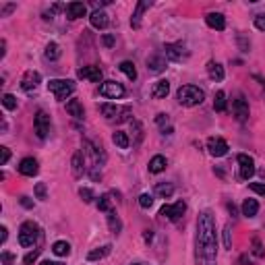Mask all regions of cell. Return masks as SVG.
I'll return each instance as SVG.
<instances>
[{
	"label": "cell",
	"instance_id": "obj_39",
	"mask_svg": "<svg viewBox=\"0 0 265 265\" xmlns=\"http://www.w3.org/2000/svg\"><path fill=\"white\" fill-rule=\"evenodd\" d=\"M33 193H35V197H38L40 201H46V199H48V193H46V182H38V184H35Z\"/></svg>",
	"mask_w": 265,
	"mask_h": 265
},
{
	"label": "cell",
	"instance_id": "obj_25",
	"mask_svg": "<svg viewBox=\"0 0 265 265\" xmlns=\"http://www.w3.org/2000/svg\"><path fill=\"white\" fill-rule=\"evenodd\" d=\"M110 251H112V244H104V246H100V249H93V251L87 253V261H100L104 257H108Z\"/></svg>",
	"mask_w": 265,
	"mask_h": 265
},
{
	"label": "cell",
	"instance_id": "obj_35",
	"mask_svg": "<svg viewBox=\"0 0 265 265\" xmlns=\"http://www.w3.org/2000/svg\"><path fill=\"white\" fill-rule=\"evenodd\" d=\"M251 253H253V257H257V259H263V257H265V249H263V244H261L259 238H253Z\"/></svg>",
	"mask_w": 265,
	"mask_h": 265
},
{
	"label": "cell",
	"instance_id": "obj_32",
	"mask_svg": "<svg viewBox=\"0 0 265 265\" xmlns=\"http://www.w3.org/2000/svg\"><path fill=\"white\" fill-rule=\"evenodd\" d=\"M52 251H54V255H58V257H68L70 255V244L66 241H56L54 244H52Z\"/></svg>",
	"mask_w": 265,
	"mask_h": 265
},
{
	"label": "cell",
	"instance_id": "obj_48",
	"mask_svg": "<svg viewBox=\"0 0 265 265\" xmlns=\"http://www.w3.org/2000/svg\"><path fill=\"white\" fill-rule=\"evenodd\" d=\"M15 8H17V4H13V2H11V4H4L2 11H0V17H8V15L15 11Z\"/></svg>",
	"mask_w": 265,
	"mask_h": 265
},
{
	"label": "cell",
	"instance_id": "obj_47",
	"mask_svg": "<svg viewBox=\"0 0 265 265\" xmlns=\"http://www.w3.org/2000/svg\"><path fill=\"white\" fill-rule=\"evenodd\" d=\"M13 263H15V255L8 251H2V265H13Z\"/></svg>",
	"mask_w": 265,
	"mask_h": 265
},
{
	"label": "cell",
	"instance_id": "obj_49",
	"mask_svg": "<svg viewBox=\"0 0 265 265\" xmlns=\"http://www.w3.org/2000/svg\"><path fill=\"white\" fill-rule=\"evenodd\" d=\"M102 42H104L106 48H112V46H114V35H112V33H106L104 38H102Z\"/></svg>",
	"mask_w": 265,
	"mask_h": 265
},
{
	"label": "cell",
	"instance_id": "obj_12",
	"mask_svg": "<svg viewBox=\"0 0 265 265\" xmlns=\"http://www.w3.org/2000/svg\"><path fill=\"white\" fill-rule=\"evenodd\" d=\"M40 83H42V75L38 73V70H25V75L21 77V87L25 91L38 89Z\"/></svg>",
	"mask_w": 265,
	"mask_h": 265
},
{
	"label": "cell",
	"instance_id": "obj_44",
	"mask_svg": "<svg viewBox=\"0 0 265 265\" xmlns=\"http://www.w3.org/2000/svg\"><path fill=\"white\" fill-rule=\"evenodd\" d=\"M0 154H2V157H0V166H6L8 160H11V149H8V147H0Z\"/></svg>",
	"mask_w": 265,
	"mask_h": 265
},
{
	"label": "cell",
	"instance_id": "obj_53",
	"mask_svg": "<svg viewBox=\"0 0 265 265\" xmlns=\"http://www.w3.org/2000/svg\"><path fill=\"white\" fill-rule=\"evenodd\" d=\"M0 232H2V234H0V243H6V238H8V230H6V226L0 228Z\"/></svg>",
	"mask_w": 265,
	"mask_h": 265
},
{
	"label": "cell",
	"instance_id": "obj_13",
	"mask_svg": "<svg viewBox=\"0 0 265 265\" xmlns=\"http://www.w3.org/2000/svg\"><path fill=\"white\" fill-rule=\"evenodd\" d=\"M77 77L79 79H87L91 83H102V68L100 66H81L77 70Z\"/></svg>",
	"mask_w": 265,
	"mask_h": 265
},
{
	"label": "cell",
	"instance_id": "obj_10",
	"mask_svg": "<svg viewBox=\"0 0 265 265\" xmlns=\"http://www.w3.org/2000/svg\"><path fill=\"white\" fill-rule=\"evenodd\" d=\"M238 164H241V178L243 180H251L255 174V160L246 154H238Z\"/></svg>",
	"mask_w": 265,
	"mask_h": 265
},
{
	"label": "cell",
	"instance_id": "obj_57",
	"mask_svg": "<svg viewBox=\"0 0 265 265\" xmlns=\"http://www.w3.org/2000/svg\"><path fill=\"white\" fill-rule=\"evenodd\" d=\"M40 265H63V263H60V261H42Z\"/></svg>",
	"mask_w": 265,
	"mask_h": 265
},
{
	"label": "cell",
	"instance_id": "obj_55",
	"mask_svg": "<svg viewBox=\"0 0 265 265\" xmlns=\"http://www.w3.org/2000/svg\"><path fill=\"white\" fill-rule=\"evenodd\" d=\"M152 238H154V232H152V230H145L143 241H145V243H152Z\"/></svg>",
	"mask_w": 265,
	"mask_h": 265
},
{
	"label": "cell",
	"instance_id": "obj_17",
	"mask_svg": "<svg viewBox=\"0 0 265 265\" xmlns=\"http://www.w3.org/2000/svg\"><path fill=\"white\" fill-rule=\"evenodd\" d=\"M89 23H91V27H95V29H106V27L110 25L108 13H104L102 8H100V11H93V13L89 15Z\"/></svg>",
	"mask_w": 265,
	"mask_h": 265
},
{
	"label": "cell",
	"instance_id": "obj_16",
	"mask_svg": "<svg viewBox=\"0 0 265 265\" xmlns=\"http://www.w3.org/2000/svg\"><path fill=\"white\" fill-rule=\"evenodd\" d=\"M19 172L23 176H35L40 172V164L35 157H23L21 164H19Z\"/></svg>",
	"mask_w": 265,
	"mask_h": 265
},
{
	"label": "cell",
	"instance_id": "obj_24",
	"mask_svg": "<svg viewBox=\"0 0 265 265\" xmlns=\"http://www.w3.org/2000/svg\"><path fill=\"white\" fill-rule=\"evenodd\" d=\"M66 112H68L73 118H79V120H81V118L85 116L83 104L79 102V100H68V102H66Z\"/></svg>",
	"mask_w": 265,
	"mask_h": 265
},
{
	"label": "cell",
	"instance_id": "obj_56",
	"mask_svg": "<svg viewBox=\"0 0 265 265\" xmlns=\"http://www.w3.org/2000/svg\"><path fill=\"white\" fill-rule=\"evenodd\" d=\"M228 211H230L232 216H236V207H234V203H228Z\"/></svg>",
	"mask_w": 265,
	"mask_h": 265
},
{
	"label": "cell",
	"instance_id": "obj_6",
	"mask_svg": "<svg viewBox=\"0 0 265 265\" xmlns=\"http://www.w3.org/2000/svg\"><path fill=\"white\" fill-rule=\"evenodd\" d=\"M125 93H127V89L118 81H104L100 85V95H104L108 100H120V98H125Z\"/></svg>",
	"mask_w": 265,
	"mask_h": 265
},
{
	"label": "cell",
	"instance_id": "obj_33",
	"mask_svg": "<svg viewBox=\"0 0 265 265\" xmlns=\"http://www.w3.org/2000/svg\"><path fill=\"white\" fill-rule=\"evenodd\" d=\"M118 68L131 79V81H135V79H137V68H135V65H132L131 60H122V63L118 65Z\"/></svg>",
	"mask_w": 265,
	"mask_h": 265
},
{
	"label": "cell",
	"instance_id": "obj_11",
	"mask_svg": "<svg viewBox=\"0 0 265 265\" xmlns=\"http://www.w3.org/2000/svg\"><path fill=\"white\" fill-rule=\"evenodd\" d=\"M207 152L214 157H222L228 154V143L222 137H209L207 139Z\"/></svg>",
	"mask_w": 265,
	"mask_h": 265
},
{
	"label": "cell",
	"instance_id": "obj_38",
	"mask_svg": "<svg viewBox=\"0 0 265 265\" xmlns=\"http://www.w3.org/2000/svg\"><path fill=\"white\" fill-rule=\"evenodd\" d=\"M2 106L6 110H17V98L13 93H4L2 95Z\"/></svg>",
	"mask_w": 265,
	"mask_h": 265
},
{
	"label": "cell",
	"instance_id": "obj_43",
	"mask_svg": "<svg viewBox=\"0 0 265 265\" xmlns=\"http://www.w3.org/2000/svg\"><path fill=\"white\" fill-rule=\"evenodd\" d=\"M249 189H251V191H255L257 195L265 197V184H263V182H249Z\"/></svg>",
	"mask_w": 265,
	"mask_h": 265
},
{
	"label": "cell",
	"instance_id": "obj_19",
	"mask_svg": "<svg viewBox=\"0 0 265 265\" xmlns=\"http://www.w3.org/2000/svg\"><path fill=\"white\" fill-rule=\"evenodd\" d=\"M168 93H170V81L168 79H157L152 87V95L155 100H164Z\"/></svg>",
	"mask_w": 265,
	"mask_h": 265
},
{
	"label": "cell",
	"instance_id": "obj_2",
	"mask_svg": "<svg viewBox=\"0 0 265 265\" xmlns=\"http://www.w3.org/2000/svg\"><path fill=\"white\" fill-rule=\"evenodd\" d=\"M176 100H178L180 106H187V108H193V106H199L205 100V93H203L201 87L197 85H182L176 91Z\"/></svg>",
	"mask_w": 265,
	"mask_h": 265
},
{
	"label": "cell",
	"instance_id": "obj_29",
	"mask_svg": "<svg viewBox=\"0 0 265 265\" xmlns=\"http://www.w3.org/2000/svg\"><path fill=\"white\" fill-rule=\"evenodd\" d=\"M112 143L116 145L118 149H129V145H131V139H129L127 132L116 131V132H114V135H112Z\"/></svg>",
	"mask_w": 265,
	"mask_h": 265
},
{
	"label": "cell",
	"instance_id": "obj_1",
	"mask_svg": "<svg viewBox=\"0 0 265 265\" xmlns=\"http://www.w3.org/2000/svg\"><path fill=\"white\" fill-rule=\"evenodd\" d=\"M218 255V236H216V218L209 209H203L197 218V261H216Z\"/></svg>",
	"mask_w": 265,
	"mask_h": 265
},
{
	"label": "cell",
	"instance_id": "obj_21",
	"mask_svg": "<svg viewBox=\"0 0 265 265\" xmlns=\"http://www.w3.org/2000/svg\"><path fill=\"white\" fill-rule=\"evenodd\" d=\"M147 68L152 70V73H162V70H166V56L164 54H152L147 58Z\"/></svg>",
	"mask_w": 265,
	"mask_h": 265
},
{
	"label": "cell",
	"instance_id": "obj_15",
	"mask_svg": "<svg viewBox=\"0 0 265 265\" xmlns=\"http://www.w3.org/2000/svg\"><path fill=\"white\" fill-rule=\"evenodd\" d=\"M65 13H66V19L75 21V19H81V17L87 15V6L83 2H68L65 6Z\"/></svg>",
	"mask_w": 265,
	"mask_h": 265
},
{
	"label": "cell",
	"instance_id": "obj_7",
	"mask_svg": "<svg viewBox=\"0 0 265 265\" xmlns=\"http://www.w3.org/2000/svg\"><path fill=\"white\" fill-rule=\"evenodd\" d=\"M184 211H187V203L184 201H176L172 205H164L160 209V216L170 220V222H178V220L184 216Z\"/></svg>",
	"mask_w": 265,
	"mask_h": 265
},
{
	"label": "cell",
	"instance_id": "obj_18",
	"mask_svg": "<svg viewBox=\"0 0 265 265\" xmlns=\"http://www.w3.org/2000/svg\"><path fill=\"white\" fill-rule=\"evenodd\" d=\"M149 6H152V2H147V0H141V2H137L135 13H132V17H131V27L132 29H139L141 27V17H143V13L147 11Z\"/></svg>",
	"mask_w": 265,
	"mask_h": 265
},
{
	"label": "cell",
	"instance_id": "obj_23",
	"mask_svg": "<svg viewBox=\"0 0 265 265\" xmlns=\"http://www.w3.org/2000/svg\"><path fill=\"white\" fill-rule=\"evenodd\" d=\"M70 166H73V176H75V178H81L83 172H85V157H83V152H75Z\"/></svg>",
	"mask_w": 265,
	"mask_h": 265
},
{
	"label": "cell",
	"instance_id": "obj_41",
	"mask_svg": "<svg viewBox=\"0 0 265 265\" xmlns=\"http://www.w3.org/2000/svg\"><path fill=\"white\" fill-rule=\"evenodd\" d=\"M139 205L143 207V209H149V207L154 205V197L149 195V193H143V195L139 197Z\"/></svg>",
	"mask_w": 265,
	"mask_h": 265
},
{
	"label": "cell",
	"instance_id": "obj_54",
	"mask_svg": "<svg viewBox=\"0 0 265 265\" xmlns=\"http://www.w3.org/2000/svg\"><path fill=\"white\" fill-rule=\"evenodd\" d=\"M0 48H2V50H0V58H4L6 56V40L0 42Z\"/></svg>",
	"mask_w": 265,
	"mask_h": 265
},
{
	"label": "cell",
	"instance_id": "obj_31",
	"mask_svg": "<svg viewBox=\"0 0 265 265\" xmlns=\"http://www.w3.org/2000/svg\"><path fill=\"white\" fill-rule=\"evenodd\" d=\"M155 195H160L162 199H168L174 195V184L172 182H160L155 187Z\"/></svg>",
	"mask_w": 265,
	"mask_h": 265
},
{
	"label": "cell",
	"instance_id": "obj_14",
	"mask_svg": "<svg viewBox=\"0 0 265 265\" xmlns=\"http://www.w3.org/2000/svg\"><path fill=\"white\" fill-rule=\"evenodd\" d=\"M232 110H234V116L241 122L249 118V102L244 100V95H236V100H232Z\"/></svg>",
	"mask_w": 265,
	"mask_h": 265
},
{
	"label": "cell",
	"instance_id": "obj_30",
	"mask_svg": "<svg viewBox=\"0 0 265 265\" xmlns=\"http://www.w3.org/2000/svg\"><path fill=\"white\" fill-rule=\"evenodd\" d=\"M131 127H132V132H135V141H132V145L139 147L141 141H143V137H145V135H143V125H141L137 118H132V120H131Z\"/></svg>",
	"mask_w": 265,
	"mask_h": 265
},
{
	"label": "cell",
	"instance_id": "obj_36",
	"mask_svg": "<svg viewBox=\"0 0 265 265\" xmlns=\"http://www.w3.org/2000/svg\"><path fill=\"white\" fill-rule=\"evenodd\" d=\"M98 209L104 211V214H108V211L114 209V207H112V199H110V195H102V197L98 199Z\"/></svg>",
	"mask_w": 265,
	"mask_h": 265
},
{
	"label": "cell",
	"instance_id": "obj_46",
	"mask_svg": "<svg viewBox=\"0 0 265 265\" xmlns=\"http://www.w3.org/2000/svg\"><path fill=\"white\" fill-rule=\"evenodd\" d=\"M38 255H40V249H35V251H31V253H27V255H25V257H23V263H25V265L33 263L35 259H38Z\"/></svg>",
	"mask_w": 265,
	"mask_h": 265
},
{
	"label": "cell",
	"instance_id": "obj_52",
	"mask_svg": "<svg viewBox=\"0 0 265 265\" xmlns=\"http://www.w3.org/2000/svg\"><path fill=\"white\" fill-rule=\"evenodd\" d=\"M21 205H23L25 209H31V207H33V201H31L29 197H21Z\"/></svg>",
	"mask_w": 265,
	"mask_h": 265
},
{
	"label": "cell",
	"instance_id": "obj_58",
	"mask_svg": "<svg viewBox=\"0 0 265 265\" xmlns=\"http://www.w3.org/2000/svg\"><path fill=\"white\" fill-rule=\"evenodd\" d=\"M207 265H216V261H209V263H207Z\"/></svg>",
	"mask_w": 265,
	"mask_h": 265
},
{
	"label": "cell",
	"instance_id": "obj_9",
	"mask_svg": "<svg viewBox=\"0 0 265 265\" xmlns=\"http://www.w3.org/2000/svg\"><path fill=\"white\" fill-rule=\"evenodd\" d=\"M164 52H166V58L174 60V63H180V60H187L189 58V52L184 50V46L180 42L176 44H166L164 46Z\"/></svg>",
	"mask_w": 265,
	"mask_h": 265
},
{
	"label": "cell",
	"instance_id": "obj_28",
	"mask_svg": "<svg viewBox=\"0 0 265 265\" xmlns=\"http://www.w3.org/2000/svg\"><path fill=\"white\" fill-rule=\"evenodd\" d=\"M166 170V157L164 155H154L149 160V172L152 174H160Z\"/></svg>",
	"mask_w": 265,
	"mask_h": 265
},
{
	"label": "cell",
	"instance_id": "obj_20",
	"mask_svg": "<svg viewBox=\"0 0 265 265\" xmlns=\"http://www.w3.org/2000/svg\"><path fill=\"white\" fill-rule=\"evenodd\" d=\"M205 23L216 31H224L226 29V19H224L222 13H207L205 15Z\"/></svg>",
	"mask_w": 265,
	"mask_h": 265
},
{
	"label": "cell",
	"instance_id": "obj_59",
	"mask_svg": "<svg viewBox=\"0 0 265 265\" xmlns=\"http://www.w3.org/2000/svg\"><path fill=\"white\" fill-rule=\"evenodd\" d=\"M132 265H141V263H132Z\"/></svg>",
	"mask_w": 265,
	"mask_h": 265
},
{
	"label": "cell",
	"instance_id": "obj_37",
	"mask_svg": "<svg viewBox=\"0 0 265 265\" xmlns=\"http://www.w3.org/2000/svg\"><path fill=\"white\" fill-rule=\"evenodd\" d=\"M214 108H216V112H226V93L224 91H218L216 93Z\"/></svg>",
	"mask_w": 265,
	"mask_h": 265
},
{
	"label": "cell",
	"instance_id": "obj_50",
	"mask_svg": "<svg viewBox=\"0 0 265 265\" xmlns=\"http://www.w3.org/2000/svg\"><path fill=\"white\" fill-rule=\"evenodd\" d=\"M155 122L164 129V125H168V114H157V116H155Z\"/></svg>",
	"mask_w": 265,
	"mask_h": 265
},
{
	"label": "cell",
	"instance_id": "obj_26",
	"mask_svg": "<svg viewBox=\"0 0 265 265\" xmlns=\"http://www.w3.org/2000/svg\"><path fill=\"white\" fill-rule=\"evenodd\" d=\"M106 218H108V228H110V232L112 234H120L122 232V222H120V218L116 216V211H108V216H106Z\"/></svg>",
	"mask_w": 265,
	"mask_h": 265
},
{
	"label": "cell",
	"instance_id": "obj_45",
	"mask_svg": "<svg viewBox=\"0 0 265 265\" xmlns=\"http://www.w3.org/2000/svg\"><path fill=\"white\" fill-rule=\"evenodd\" d=\"M255 27H257L259 31H265V13H259L257 17H255Z\"/></svg>",
	"mask_w": 265,
	"mask_h": 265
},
{
	"label": "cell",
	"instance_id": "obj_22",
	"mask_svg": "<svg viewBox=\"0 0 265 265\" xmlns=\"http://www.w3.org/2000/svg\"><path fill=\"white\" fill-rule=\"evenodd\" d=\"M207 75H209L211 81H224L226 70L220 63H214V60H211V63H207Z\"/></svg>",
	"mask_w": 265,
	"mask_h": 265
},
{
	"label": "cell",
	"instance_id": "obj_8",
	"mask_svg": "<svg viewBox=\"0 0 265 265\" xmlns=\"http://www.w3.org/2000/svg\"><path fill=\"white\" fill-rule=\"evenodd\" d=\"M33 129H35V135H38L40 139H46L48 137V132H50V116L44 110H38V114H35Z\"/></svg>",
	"mask_w": 265,
	"mask_h": 265
},
{
	"label": "cell",
	"instance_id": "obj_3",
	"mask_svg": "<svg viewBox=\"0 0 265 265\" xmlns=\"http://www.w3.org/2000/svg\"><path fill=\"white\" fill-rule=\"evenodd\" d=\"M100 112L106 120H112V122H127L131 116V106H116V104H100Z\"/></svg>",
	"mask_w": 265,
	"mask_h": 265
},
{
	"label": "cell",
	"instance_id": "obj_40",
	"mask_svg": "<svg viewBox=\"0 0 265 265\" xmlns=\"http://www.w3.org/2000/svg\"><path fill=\"white\" fill-rule=\"evenodd\" d=\"M79 197L83 199V203H91V201L95 199L93 191H91V189H87V187H81V189H79Z\"/></svg>",
	"mask_w": 265,
	"mask_h": 265
},
{
	"label": "cell",
	"instance_id": "obj_5",
	"mask_svg": "<svg viewBox=\"0 0 265 265\" xmlns=\"http://www.w3.org/2000/svg\"><path fill=\"white\" fill-rule=\"evenodd\" d=\"M40 238V226L27 220V222H23L21 228H19V244L21 246H33L38 243Z\"/></svg>",
	"mask_w": 265,
	"mask_h": 265
},
{
	"label": "cell",
	"instance_id": "obj_34",
	"mask_svg": "<svg viewBox=\"0 0 265 265\" xmlns=\"http://www.w3.org/2000/svg\"><path fill=\"white\" fill-rule=\"evenodd\" d=\"M44 54H46L48 60H58L60 54H63V50H60V46H58L56 42H50L48 46H46V52H44Z\"/></svg>",
	"mask_w": 265,
	"mask_h": 265
},
{
	"label": "cell",
	"instance_id": "obj_4",
	"mask_svg": "<svg viewBox=\"0 0 265 265\" xmlns=\"http://www.w3.org/2000/svg\"><path fill=\"white\" fill-rule=\"evenodd\" d=\"M48 91L54 95L58 102H63L75 91V83L70 81V79H52L48 83Z\"/></svg>",
	"mask_w": 265,
	"mask_h": 265
},
{
	"label": "cell",
	"instance_id": "obj_42",
	"mask_svg": "<svg viewBox=\"0 0 265 265\" xmlns=\"http://www.w3.org/2000/svg\"><path fill=\"white\" fill-rule=\"evenodd\" d=\"M224 246L226 249H232V228H230V224L224 228Z\"/></svg>",
	"mask_w": 265,
	"mask_h": 265
},
{
	"label": "cell",
	"instance_id": "obj_51",
	"mask_svg": "<svg viewBox=\"0 0 265 265\" xmlns=\"http://www.w3.org/2000/svg\"><path fill=\"white\" fill-rule=\"evenodd\" d=\"M238 44H241V50H243V52H249L251 44H249V42H244V38H243V35H238Z\"/></svg>",
	"mask_w": 265,
	"mask_h": 265
},
{
	"label": "cell",
	"instance_id": "obj_27",
	"mask_svg": "<svg viewBox=\"0 0 265 265\" xmlns=\"http://www.w3.org/2000/svg\"><path fill=\"white\" fill-rule=\"evenodd\" d=\"M257 211H259L257 199H244V203H243V216L244 218H255Z\"/></svg>",
	"mask_w": 265,
	"mask_h": 265
}]
</instances>
